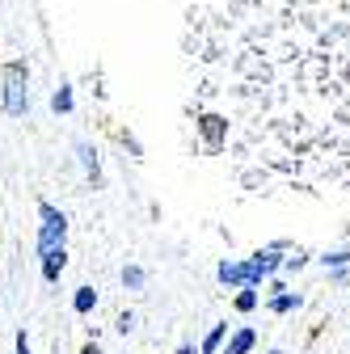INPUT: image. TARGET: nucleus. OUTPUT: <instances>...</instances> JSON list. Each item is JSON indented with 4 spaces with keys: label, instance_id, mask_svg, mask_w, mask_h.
<instances>
[{
    "label": "nucleus",
    "instance_id": "obj_1",
    "mask_svg": "<svg viewBox=\"0 0 350 354\" xmlns=\"http://www.w3.org/2000/svg\"><path fill=\"white\" fill-rule=\"evenodd\" d=\"M0 110L9 118H26L30 110V68L21 59H9L0 68Z\"/></svg>",
    "mask_w": 350,
    "mask_h": 354
},
{
    "label": "nucleus",
    "instance_id": "obj_2",
    "mask_svg": "<svg viewBox=\"0 0 350 354\" xmlns=\"http://www.w3.org/2000/svg\"><path fill=\"white\" fill-rule=\"evenodd\" d=\"M38 253H47V249H64L68 245V215L55 207V203H47L42 198L38 203Z\"/></svg>",
    "mask_w": 350,
    "mask_h": 354
},
{
    "label": "nucleus",
    "instance_id": "obj_3",
    "mask_svg": "<svg viewBox=\"0 0 350 354\" xmlns=\"http://www.w3.org/2000/svg\"><path fill=\"white\" fill-rule=\"evenodd\" d=\"M194 127H199L207 152H220V148H224V140H228V118H224V114H199Z\"/></svg>",
    "mask_w": 350,
    "mask_h": 354
},
{
    "label": "nucleus",
    "instance_id": "obj_4",
    "mask_svg": "<svg viewBox=\"0 0 350 354\" xmlns=\"http://www.w3.org/2000/svg\"><path fill=\"white\" fill-rule=\"evenodd\" d=\"M38 270H42V283H59L64 270H68V245L64 249H47L38 253Z\"/></svg>",
    "mask_w": 350,
    "mask_h": 354
},
{
    "label": "nucleus",
    "instance_id": "obj_5",
    "mask_svg": "<svg viewBox=\"0 0 350 354\" xmlns=\"http://www.w3.org/2000/svg\"><path fill=\"white\" fill-rule=\"evenodd\" d=\"M76 156H80V169H84V182H89L93 190L102 186V160H98V152H93V144H76Z\"/></svg>",
    "mask_w": 350,
    "mask_h": 354
},
{
    "label": "nucleus",
    "instance_id": "obj_6",
    "mask_svg": "<svg viewBox=\"0 0 350 354\" xmlns=\"http://www.w3.org/2000/svg\"><path fill=\"white\" fill-rule=\"evenodd\" d=\"M253 346H257V333H253L249 325H241L237 333H228V337H224V346H220V354H249Z\"/></svg>",
    "mask_w": 350,
    "mask_h": 354
},
{
    "label": "nucleus",
    "instance_id": "obj_7",
    "mask_svg": "<svg viewBox=\"0 0 350 354\" xmlns=\"http://www.w3.org/2000/svg\"><path fill=\"white\" fill-rule=\"evenodd\" d=\"M245 261H232V257H224L220 266H215V279H220L224 287H245Z\"/></svg>",
    "mask_w": 350,
    "mask_h": 354
},
{
    "label": "nucleus",
    "instance_id": "obj_8",
    "mask_svg": "<svg viewBox=\"0 0 350 354\" xmlns=\"http://www.w3.org/2000/svg\"><path fill=\"white\" fill-rule=\"evenodd\" d=\"M300 308H304V295L300 291H279V295H270V313L275 317H287V313H300Z\"/></svg>",
    "mask_w": 350,
    "mask_h": 354
},
{
    "label": "nucleus",
    "instance_id": "obj_9",
    "mask_svg": "<svg viewBox=\"0 0 350 354\" xmlns=\"http://www.w3.org/2000/svg\"><path fill=\"white\" fill-rule=\"evenodd\" d=\"M93 308H98V291H93L89 283L76 287V295H72V313H76V317H89Z\"/></svg>",
    "mask_w": 350,
    "mask_h": 354
},
{
    "label": "nucleus",
    "instance_id": "obj_10",
    "mask_svg": "<svg viewBox=\"0 0 350 354\" xmlns=\"http://www.w3.org/2000/svg\"><path fill=\"white\" fill-rule=\"evenodd\" d=\"M257 304H261V291H257V287H237V299H232V308H237L241 317L257 313Z\"/></svg>",
    "mask_w": 350,
    "mask_h": 354
},
{
    "label": "nucleus",
    "instance_id": "obj_11",
    "mask_svg": "<svg viewBox=\"0 0 350 354\" xmlns=\"http://www.w3.org/2000/svg\"><path fill=\"white\" fill-rule=\"evenodd\" d=\"M224 337H228V325H211V329H207V337L199 342V354H220Z\"/></svg>",
    "mask_w": 350,
    "mask_h": 354
},
{
    "label": "nucleus",
    "instance_id": "obj_12",
    "mask_svg": "<svg viewBox=\"0 0 350 354\" xmlns=\"http://www.w3.org/2000/svg\"><path fill=\"white\" fill-rule=\"evenodd\" d=\"M51 110H55V114H72V110H76V97H72V84H68V80L51 93Z\"/></svg>",
    "mask_w": 350,
    "mask_h": 354
},
{
    "label": "nucleus",
    "instance_id": "obj_13",
    "mask_svg": "<svg viewBox=\"0 0 350 354\" xmlns=\"http://www.w3.org/2000/svg\"><path fill=\"white\" fill-rule=\"evenodd\" d=\"M304 266H308V249H300V245H291V249H287V257H283V266H279V270H283V274H295V270H304Z\"/></svg>",
    "mask_w": 350,
    "mask_h": 354
},
{
    "label": "nucleus",
    "instance_id": "obj_14",
    "mask_svg": "<svg viewBox=\"0 0 350 354\" xmlns=\"http://www.w3.org/2000/svg\"><path fill=\"white\" fill-rule=\"evenodd\" d=\"M317 261L325 266V270H346V266H350V249H333V253H321Z\"/></svg>",
    "mask_w": 350,
    "mask_h": 354
},
{
    "label": "nucleus",
    "instance_id": "obj_15",
    "mask_svg": "<svg viewBox=\"0 0 350 354\" xmlns=\"http://www.w3.org/2000/svg\"><path fill=\"white\" fill-rule=\"evenodd\" d=\"M144 279H148V274H144V266H122V287H127V291H140Z\"/></svg>",
    "mask_w": 350,
    "mask_h": 354
},
{
    "label": "nucleus",
    "instance_id": "obj_16",
    "mask_svg": "<svg viewBox=\"0 0 350 354\" xmlns=\"http://www.w3.org/2000/svg\"><path fill=\"white\" fill-rule=\"evenodd\" d=\"M114 329H118V333H131V329H136V313H118Z\"/></svg>",
    "mask_w": 350,
    "mask_h": 354
},
{
    "label": "nucleus",
    "instance_id": "obj_17",
    "mask_svg": "<svg viewBox=\"0 0 350 354\" xmlns=\"http://www.w3.org/2000/svg\"><path fill=\"white\" fill-rule=\"evenodd\" d=\"M13 346H17V354H34V350H30V337H26V329L17 333V342H13Z\"/></svg>",
    "mask_w": 350,
    "mask_h": 354
},
{
    "label": "nucleus",
    "instance_id": "obj_18",
    "mask_svg": "<svg viewBox=\"0 0 350 354\" xmlns=\"http://www.w3.org/2000/svg\"><path fill=\"white\" fill-rule=\"evenodd\" d=\"M80 354H102V346H98V342H84V346H80Z\"/></svg>",
    "mask_w": 350,
    "mask_h": 354
},
{
    "label": "nucleus",
    "instance_id": "obj_19",
    "mask_svg": "<svg viewBox=\"0 0 350 354\" xmlns=\"http://www.w3.org/2000/svg\"><path fill=\"white\" fill-rule=\"evenodd\" d=\"M173 354H199V350H194V346H190V342H182V346H178V350H173Z\"/></svg>",
    "mask_w": 350,
    "mask_h": 354
}]
</instances>
